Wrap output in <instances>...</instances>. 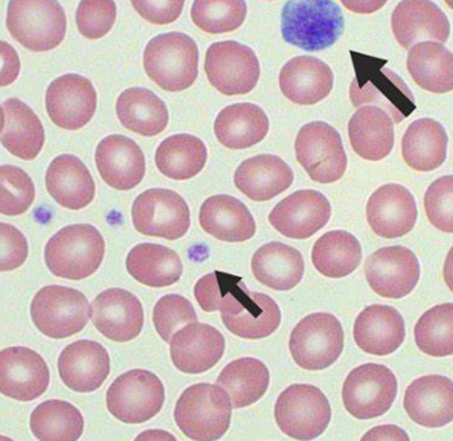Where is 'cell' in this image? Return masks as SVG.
Instances as JSON below:
<instances>
[{
    "mask_svg": "<svg viewBox=\"0 0 453 441\" xmlns=\"http://www.w3.org/2000/svg\"><path fill=\"white\" fill-rule=\"evenodd\" d=\"M355 78L350 84L349 96L353 106L379 107L399 124L416 110L415 96L406 82L389 68L387 60L350 52Z\"/></svg>",
    "mask_w": 453,
    "mask_h": 441,
    "instance_id": "1",
    "label": "cell"
},
{
    "mask_svg": "<svg viewBox=\"0 0 453 441\" xmlns=\"http://www.w3.org/2000/svg\"><path fill=\"white\" fill-rule=\"evenodd\" d=\"M343 28L342 11L333 0H294L282 9V38L306 52L331 48L342 35Z\"/></svg>",
    "mask_w": 453,
    "mask_h": 441,
    "instance_id": "2",
    "label": "cell"
},
{
    "mask_svg": "<svg viewBox=\"0 0 453 441\" xmlns=\"http://www.w3.org/2000/svg\"><path fill=\"white\" fill-rule=\"evenodd\" d=\"M104 252V236L94 225L65 226L46 243V267L63 279H85L99 270Z\"/></svg>",
    "mask_w": 453,
    "mask_h": 441,
    "instance_id": "3",
    "label": "cell"
},
{
    "mask_svg": "<svg viewBox=\"0 0 453 441\" xmlns=\"http://www.w3.org/2000/svg\"><path fill=\"white\" fill-rule=\"evenodd\" d=\"M231 416L233 403L219 384H194L175 404V423L191 440H219L230 429Z\"/></svg>",
    "mask_w": 453,
    "mask_h": 441,
    "instance_id": "4",
    "label": "cell"
},
{
    "mask_svg": "<svg viewBox=\"0 0 453 441\" xmlns=\"http://www.w3.org/2000/svg\"><path fill=\"white\" fill-rule=\"evenodd\" d=\"M198 45L182 33H167L150 39L143 52V67L155 84L167 92H182L198 78Z\"/></svg>",
    "mask_w": 453,
    "mask_h": 441,
    "instance_id": "5",
    "label": "cell"
},
{
    "mask_svg": "<svg viewBox=\"0 0 453 441\" xmlns=\"http://www.w3.org/2000/svg\"><path fill=\"white\" fill-rule=\"evenodd\" d=\"M6 27L19 45L48 52L63 42L67 19L56 0H13L7 6Z\"/></svg>",
    "mask_w": 453,
    "mask_h": 441,
    "instance_id": "6",
    "label": "cell"
},
{
    "mask_svg": "<svg viewBox=\"0 0 453 441\" xmlns=\"http://www.w3.org/2000/svg\"><path fill=\"white\" fill-rule=\"evenodd\" d=\"M219 311L233 335L250 340L269 338L281 323L279 304L267 294L250 292L240 277L234 279Z\"/></svg>",
    "mask_w": 453,
    "mask_h": 441,
    "instance_id": "7",
    "label": "cell"
},
{
    "mask_svg": "<svg viewBox=\"0 0 453 441\" xmlns=\"http://www.w3.org/2000/svg\"><path fill=\"white\" fill-rule=\"evenodd\" d=\"M92 318L87 297L72 287H42L31 303V319L39 332L50 338L77 335Z\"/></svg>",
    "mask_w": 453,
    "mask_h": 441,
    "instance_id": "8",
    "label": "cell"
},
{
    "mask_svg": "<svg viewBox=\"0 0 453 441\" xmlns=\"http://www.w3.org/2000/svg\"><path fill=\"white\" fill-rule=\"evenodd\" d=\"M274 418L281 432L288 437L314 440L330 425V401L313 384H292L277 399Z\"/></svg>",
    "mask_w": 453,
    "mask_h": 441,
    "instance_id": "9",
    "label": "cell"
},
{
    "mask_svg": "<svg viewBox=\"0 0 453 441\" xmlns=\"http://www.w3.org/2000/svg\"><path fill=\"white\" fill-rule=\"evenodd\" d=\"M162 380L146 369H131L111 384L106 394L109 413L120 422H148L165 406Z\"/></svg>",
    "mask_w": 453,
    "mask_h": 441,
    "instance_id": "10",
    "label": "cell"
},
{
    "mask_svg": "<svg viewBox=\"0 0 453 441\" xmlns=\"http://www.w3.org/2000/svg\"><path fill=\"white\" fill-rule=\"evenodd\" d=\"M295 153L304 171L319 184H334L347 172L348 157L340 133L323 121L302 126Z\"/></svg>",
    "mask_w": 453,
    "mask_h": 441,
    "instance_id": "11",
    "label": "cell"
},
{
    "mask_svg": "<svg viewBox=\"0 0 453 441\" xmlns=\"http://www.w3.org/2000/svg\"><path fill=\"white\" fill-rule=\"evenodd\" d=\"M342 325L337 316L316 313L304 316L289 338V352L299 367L321 370L331 367L343 352Z\"/></svg>",
    "mask_w": 453,
    "mask_h": 441,
    "instance_id": "12",
    "label": "cell"
},
{
    "mask_svg": "<svg viewBox=\"0 0 453 441\" xmlns=\"http://www.w3.org/2000/svg\"><path fill=\"white\" fill-rule=\"evenodd\" d=\"M398 394V380L386 365L365 364L348 375L342 387L343 406L355 418H379L391 409Z\"/></svg>",
    "mask_w": 453,
    "mask_h": 441,
    "instance_id": "13",
    "label": "cell"
},
{
    "mask_svg": "<svg viewBox=\"0 0 453 441\" xmlns=\"http://www.w3.org/2000/svg\"><path fill=\"white\" fill-rule=\"evenodd\" d=\"M131 217L138 232L167 240L181 239L191 226L188 204L169 189L145 190L134 201Z\"/></svg>",
    "mask_w": 453,
    "mask_h": 441,
    "instance_id": "14",
    "label": "cell"
},
{
    "mask_svg": "<svg viewBox=\"0 0 453 441\" xmlns=\"http://www.w3.org/2000/svg\"><path fill=\"white\" fill-rule=\"evenodd\" d=\"M204 72L211 87L220 94L226 96L250 94L259 82V58L250 46L235 41L216 42L206 52Z\"/></svg>",
    "mask_w": 453,
    "mask_h": 441,
    "instance_id": "15",
    "label": "cell"
},
{
    "mask_svg": "<svg viewBox=\"0 0 453 441\" xmlns=\"http://www.w3.org/2000/svg\"><path fill=\"white\" fill-rule=\"evenodd\" d=\"M365 275L374 293L384 299H403L418 286L420 264L408 247L389 246L367 257Z\"/></svg>",
    "mask_w": 453,
    "mask_h": 441,
    "instance_id": "16",
    "label": "cell"
},
{
    "mask_svg": "<svg viewBox=\"0 0 453 441\" xmlns=\"http://www.w3.org/2000/svg\"><path fill=\"white\" fill-rule=\"evenodd\" d=\"M46 111L58 128H84L96 111L97 96L92 82L78 74L56 78L46 89Z\"/></svg>",
    "mask_w": 453,
    "mask_h": 441,
    "instance_id": "17",
    "label": "cell"
},
{
    "mask_svg": "<svg viewBox=\"0 0 453 441\" xmlns=\"http://www.w3.org/2000/svg\"><path fill=\"white\" fill-rule=\"evenodd\" d=\"M331 204L318 190H298L281 200L270 213V224L277 232L289 239L311 238L327 225Z\"/></svg>",
    "mask_w": 453,
    "mask_h": 441,
    "instance_id": "18",
    "label": "cell"
},
{
    "mask_svg": "<svg viewBox=\"0 0 453 441\" xmlns=\"http://www.w3.org/2000/svg\"><path fill=\"white\" fill-rule=\"evenodd\" d=\"M50 372L38 353L27 347L4 348L0 353V392L17 401H34L49 387Z\"/></svg>",
    "mask_w": 453,
    "mask_h": 441,
    "instance_id": "19",
    "label": "cell"
},
{
    "mask_svg": "<svg viewBox=\"0 0 453 441\" xmlns=\"http://www.w3.org/2000/svg\"><path fill=\"white\" fill-rule=\"evenodd\" d=\"M366 214L372 232L384 239L408 235L418 217L415 197L398 184L379 187L367 201Z\"/></svg>",
    "mask_w": 453,
    "mask_h": 441,
    "instance_id": "20",
    "label": "cell"
},
{
    "mask_svg": "<svg viewBox=\"0 0 453 441\" xmlns=\"http://www.w3.org/2000/svg\"><path fill=\"white\" fill-rule=\"evenodd\" d=\"M226 350V338L208 323H188L170 340L173 364L184 374L199 375L219 364Z\"/></svg>",
    "mask_w": 453,
    "mask_h": 441,
    "instance_id": "21",
    "label": "cell"
},
{
    "mask_svg": "<svg viewBox=\"0 0 453 441\" xmlns=\"http://www.w3.org/2000/svg\"><path fill=\"white\" fill-rule=\"evenodd\" d=\"M92 323L109 340L131 342L142 332V304L128 290H104L92 303Z\"/></svg>",
    "mask_w": 453,
    "mask_h": 441,
    "instance_id": "22",
    "label": "cell"
},
{
    "mask_svg": "<svg viewBox=\"0 0 453 441\" xmlns=\"http://www.w3.org/2000/svg\"><path fill=\"white\" fill-rule=\"evenodd\" d=\"M392 33L402 48L416 43L437 42L449 39L450 23L434 2H401L392 14Z\"/></svg>",
    "mask_w": 453,
    "mask_h": 441,
    "instance_id": "23",
    "label": "cell"
},
{
    "mask_svg": "<svg viewBox=\"0 0 453 441\" xmlns=\"http://www.w3.org/2000/svg\"><path fill=\"white\" fill-rule=\"evenodd\" d=\"M97 171L109 186L130 190L142 182L146 172L145 155L138 143L123 135L102 139L95 153Z\"/></svg>",
    "mask_w": 453,
    "mask_h": 441,
    "instance_id": "24",
    "label": "cell"
},
{
    "mask_svg": "<svg viewBox=\"0 0 453 441\" xmlns=\"http://www.w3.org/2000/svg\"><path fill=\"white\" fill-rule=\"evenodd\" d=\"M58 374L63 384L77 393H92L111 374V357L106 348L92 340H78L58 357Z\"/></svg>",
    "mask_w": 453,
    "mask_h": 441,
    "instance_id": "25",
    "label": "cell"
},
{
    "mask_svg": "<svg viewBox=\"0 0 453 441\" xmlns=\"http://www.w3.org/2000/svg\"><path fill=\"white\" fill-rule=\"evenodd\" d=\"M403 407L411 421L425 428H442L453 421V384L447 376L428 375L411 382Z\"/></svg>",
    "mask_w": 453,
    "mask_h": 441,
    "instance_id": "26",
    "label": "cell"
},
{
    "mask_svg": "<svg viewBox=\"0 0 453 441\" xmlns=\"http://www.w3.org/2000/svg\"><path fill=\"white\" fill-rule=\"evenodd\" d=\"M353 338L357 347L366 354L380 357L394 354L405 342V321L394 307L374 304L363 309L357 316Z\"/></svg>",
    "mask_w": 453,
    "mask_h": 441,
    "instance_id": "27",
    "label": "cell"
},
{
    "mask_svg": "<svg viewBox=\"0 0 453 441\" xmlns=\"http://www.w3.org/2000/svg\"><path fill=\"white\" fill-rule=\"evenodd\" d=\"M334 87L330 65L313 56H299L289 60L280 72L282 95L294 103L311 106L327 99Z\"/></svg>",
    "mask_w": 453,
    "mask_h": 441,
    "instance_id": "28",
    "label": "cell"
},
{
    "mask_svg": "<svg viewBox=\"0 0 453 441\" xmlns=\"http://www.w3.org/2000/svg\"><path fill=\"white\" fill-rule=\"evenodd\" d=\"M199 224L221 242H246L255 236L256 223L248 207L228 194H216L202 204Z\"/></svg>",
    "mask_w": 453,
    "mask_h": 441,
    "instance_id": "29",
    "label": "cell"
},
{
    "mask_svg": "<svg viewBox=\"0 0 453 441\" xmlns=\"http://www.w3.org/2000/svg\"><path fill=\"white\" fill-rule=\"evenodd\" d=\"M235 186L253 201H269L294 184V171L279 156L259 155L236 168Z\"/></svg>",
    "mask_w": 453,
    "mask_h": 441,
    "instance_id": "30",
    "label": "cell"
},
{
    "mask_svg": "<svg viewBox=\"0 0 453 441\" xmlns=\"http://www.w3.org/2000/svg\"><path fill=\"white\" fill-rule=\"evenodd\" d=\"M46 189L56 203L82 209L95 199V182L87 165L73 155L56 157L46 171Z\"/></svg>",
    "mask_w": 453,
    "mask_h": 441,
    "instance_id": "31",
    "label": "cell"
},
{
    "mask_svg": "<svg viewBox=\"0 0 453 441\" xmlns=\"http://www.w3.org/2000/svg\"><path fill=\"white\" fill-rule=\"evenodd\" d=\"M0 139L7 152L29 162L42 152L45 131L31 107L19 99H7L2 103Z\"/></svg>",
    "mask_w": 453,
    "mask_h": 441,
    "instance_id": "32",
    "label": "cell"
},
{
    "mask_svg": "<svg viewBox=\"0 0 453 441\" xmlns=\"http://www.w3.org/2000/svg\"><path fill=\"white\" fill-rule=\"evenodd\" d=\"M348 133L353 152L369 162L388 157L395 145L394 121L379 107H359L348 124Z\"/></svg>",
    "mask_w": 453,
    "mask_h": 441,
    "instance_id": "33",
    "label": "cell"
},
{
    "mask_svg": "<svg viewBox=\"0 0 453 441\" xmlns=\"http://www.w3.org/2000/svg\"><path fill=\"white\" fill-rule=\"evenodd\" d=\"M269 117L262 107L253 103L226 106L214 121L219 142L233 150H243L262 142L269 133Z\"/></svg>",
    "mask_w": 453,
    "mask_h": 441,
    "instance_id": "34",
    "label": "cell"
},
{
    "mask_svg": "<svg viewBox=\"0 0 453 441\" xmlns=\"http://www.w3.org/2000/svg\"><path fill=\"white\" fill-rule=\"evenodd\" d=\"M253 277L257 282L279 292H288L301 284L304 262L301 253L284 243L262 246L252 258Z\"/></svg>",
    "mask_w": 453,
    "mask_h": 441,
    "instance_id": "35",
    "label": "cell"
},
{
    "mask_svg": "<svg viewBox=\"0 0 453 441\" xmlns=\"http://www.w3.org/2000/svg\"><path fill=\"white\" fill-rule=\"evenodd\" d=\"M448 135L435 119L411 123L402 138V156L406 164L420 172L434 171L447 160Z\"/></svg>",
    "mask_w": 453,
    "mask_h": 441,
    "instance_id": "36",
    "label": "cell"
},
{
    "mask_svg": "<svg viewBox=\"0 0 453 441\" xmlns=\"http://www.w3.org/2000/svg\"><path fill=\"white\" fill-rule=\"evenodd\" d=\"M121 125L142 136H157L169 125V110L159 96L146 87H130L117 99Z\"/></svg>",
    "mask_w": 453,
    "mask_h": 441,
    "instance_id": "37",
    "label": "cell"
},
{
    "mask_svg": "<svg viewBox=\"0 0 453 441\" xmlns=\"http://www.w3.org/2000/svg\"><path fill=\"white\" fill-rule=\"evenodd\" d=\"M127 270L140 284L150 287H167L182 277L181 258L172 248L142 243L127 255Z\"/></svg>",
    "mask_w": 453,
    "mask_h": 441,
    "instance_id": "38",
    "label": "cell"
},
{
    "mask_svg": "<svg viewBox=\"0 0 453 441\" xmlns=\"http://www.w3.org/2000/svg\"><path fill=\"white\" fill-rule=\"evenodd\" d=\"M408 72L418 87L431 94L452 92L453 55L441 43L420 42L411 46Z\"/></svg>",
    "mask_w": 453,
    "mask_h": 441,
    "instance_id": "39",
    "label": "cell"
},
{
    "mask_svg": "<svg viewBox=\"0 0 453 441\" xmlns=\"http://www.w3.org/2000/svg\"><path fill=\"white\" fill-rule=\"evenodd\" d=\"M156 167L165 177L188 180L196 177L208 162V148L201 139L179 133L165 139L156 150Z\"/></svg>",
    "mask_w": 453,
    "mask_h": 441,
    "instance_id": "40",
    "label": "cell"
},
{
    "mask_svg": "<svg viewBox=\"0 0 453 441\" xmlns=\"http://www.w3.org/2000/svg\"><path fill=\"white\" fill-rule=\"evenodd\" d=\"M270 372L257 358L245 357L226 365L218 377V384L230 397L234 408L257 403L269 389Z\"/></svg>",
    "mask_w": 453,
    "mask_h": 441,
    "instance_id": "41",
    "label": "cell"
},
{
    "mask_svg": "<svg viewBox=\"0 0 453 441\" xmlns=\"http://www.w3.org/2000/svg\"><path fill=\"white\" fill-rule=\"evenodd\" d=\"M362 262V246L352 233L331 231L314 243L311 262L321 275L333 279L345 278Z\"/></svg>",
    "mask_w": 453,
    "mask_h": 441,
    "instance_id": "42",
    "label": "cell"
},
{
    "mask_svg": "<svg viewBox=\"0 0 453 441\" xmlns=\"http://www.w3.org/2000/svg\"><path fill=\"white\" fill-rule=\"evenodd\" d=\"M29 428L38 440L74 441L84 432V416L67 401L49 399L34 409Z\"/></svg>",
    "mask_w": 453,
    "mask_h": 441,
    "instance_id": "43",
    "label": "cell"
},
{
    "mask_svg": "<svg viewBox=\"0 0 453 441\" xmlns=\"http://www.w3.org/2000/svg\"><path fill=\"white\" fill-rule=\"evenodd\" d=\"M416 345L430 357L453 354V304H441L428 309L415 328Z\"/></svg>",
    "mask_w": 453,
    "mask_h": 441,
    "instance_id": "44",
    "label": "cell"
},
{
    "mask_svg": "<svg viewBox=\"0 0 453 441\" xmlns=\"http://www.w3.org/2000/svg\"><path fill=\"white\" fill-rule=\"evenodd\" d=\"M246 13L243 0H196L191 9L195 26L208 34L233 33L242 26Z\"/></svg>",
    "mask_w": 453,
    "mask_h": 441,
    "instance_id": "45",
    "label": "cell"
},
{
    "mask_svg": "<svg viewBox=\"0 0 453 441\" xmlns=\"http://www.w3.org/2000/svg\"><path fill=\"white\" fill-rule=\"evenodd\" d=\"M0 213L9 217L27 213L35 199V186L31 177L21 168L4 164L0 167Z\"/></svg>",
    "mask_w": 453,
    "mask_h": 441,
    "instance_id": "46",
    "label": "cell"
},
{
    "mask_svg": "<svg viewBox=\"0 0 453 441\" xmlns=\"http://www.w3.org/2000/svg\"><path fill=\"white\" fill-rule=\"evenodd\" d=\"M152 318L156 332L167 343L184 325L198 321L191 301L180 294L163 296L153 308Z\"/></svg>",
    "mask_w": 453,
    "mask_h": 441,
    "instance_id": "47",
    "label": "cell"
},
{
    "mask_svg": "<svg viewBox=\"0 0 453 441\" xmlns=\"http://www.w3.org/2000/svg\"><path fill=\"white\" fill-rule=\"evenodd\" d=\"M117 19V7L111 0H84L78 4L75 23L88 39H101L111 33Z\"/></svg>",
    "mask_w": 453,
    "mask_h": 441,
    "instance_id": "48",
    "label": "cell"
},
{
    "mask_svg": "<svg viewBox=\"0 0 453 441\" xmlns=\"http://www.w3.org/2000/svg\"><path fill=\"white\" fill-rule=\"evenodd\" d=\"M453 177L440 178L428 187L425 196L426 214L441 232H453Z\"/></svg>",
    "mask_w": 453,
    "mask_h": 441,
    "instance_id": "49",
    "label": "cell"
},
{
    "mask_svg": "<svg viewBox=\"0 0 453 441\" xmlns=\"http://www.w3.org/2000/svg\"><path fill=\"white\" fill-rule=\"evenodd\" d=\"M235 275L216 270L213 274L204 275L195 286V297L204 313H214L220 309L221 300L230 289Z\"/></svg>",
    "mask_w": 453,
    "mask_h": 441,
    "instance_id": "50",
    "label": "cell"
},
{
    "mask_svg": "<svg viewBox=\"0 0 453 441\" xmlns=\"http://www.w3.org/2000/svg\"><path fill=\"white\" fill-rule=\"evenodd\" d=\"M0 236H2V260H0L2 272H9L21 267L28 257V243L26 236L13 225L4 223L0 225Z\"/></svg>",
    "mask_w": 453,
    "mask_h": 441,
    "instance_id": "51",
    "label": "cell"
},
{
    "mask_svg": "<svg viewBox=\"0 0 453 441\" xmlns=\"http://www.w3.org/2000/svg\"><path fill=\"white\" fill-rule=\"evenodd\" d=\"M182 0H138L133 2L136 13L143 19L157 26L172 24L179 19L184 9Z\"/></svg>",
    "mask_w": 453,
    "mask_h": 441,
    "instance_id": "52",
    "label": "cell"
},
{
    "mask_svg": "<svg viewBox=\"0 0 453 441\" xmlns=\"http://www.w3.org/2000/svg\"><path fill=\"white\" fill-rule=\"evenodd\" d=\"M0 46H2V82L0 85L4 87L16 81L19 77V58L16 50L9 43L2 41Z\"/></svg>",
    "mask_w": 453,
    "mask_h": 441,
    "instance_id": "53",
    "label": "cell"
},
{
    "mask_svg": "<svg viewBox=\"0 0 453 441\" xmlns=\"http://www.w3.org/2000/svg\"><path fill=\"white\" fill-rule=\"evenodd\" d=\"M363 440H409V436L396 426L387 425L372 429Z\"/></svg>",
    "mask_w": 453,
    "mask_h": 441,
    "instance_id": "54",
    "label": "cell"
}]
</instances>
